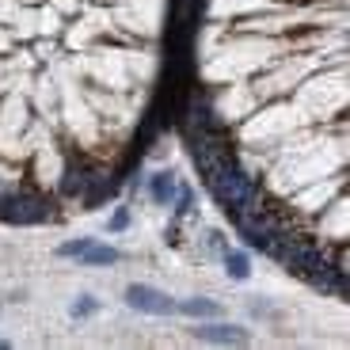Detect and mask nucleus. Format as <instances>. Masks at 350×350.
<instances>
[{"instance_id":"f257e3e1","label":"nucleus","mask_w":350,"mask_h":350,"mask_svg":"<svg viewBox=\"0 0 350 350\" xmlns=\"http://www.w3.org/2000/svg\"><path fill=\"white\" fill-rule=\"evenodd\" d=\"M126 305L137 308V312H149V316H172L175 312V301L152 286H130L126 289Z\"/></svg>"},{"instance_id":"f03ea898","label":"nucleus","mask_w":350,"mask_h":350,"mask_svg":"<svg viewBox=\"0 0 350 350\" xmlns=\"http://www.w3.org/2000/svg\"><path fill=\"white\" fill-rule=\"evenodd\" d=\"M202 342H221V347H247V332L237 324H202L194 327Z\"/></svg>"},{"instance_id":"7ed1b4c3","label":"nucleus","mask_w":350,"mask_h":350,"mask_svg":"<svg viewBox=\"0 0 350 350\" xmlns=\"http://www.w3.org/2000/svg\"><path fill=\"white\" fill-rule=\"evenodd\" d=\"M179 312H187V316H202V320H213V316H221V308L213 305V301H202V297H191V301H183V305H175Z\"/></svg>"},{"instance_id":"20e7f679","label":"nucleus","mask_w":350,"mask_h":350,"mask_svg":"<svg viewBox=\"0 0 350 350\" xmlns=\"http://www.w3.org/2000/svg\"><path fill=\"white\" fill-rule=\"evenodd\" d=\"M80 259H84V262H96V267H111V262H118V252H114V247L88 244L84 252H80Z\"/></svg>"},{"instance_id":"39448f33","label":"nucleus","mask_w":350,"mask_h":350,"mask_svg":"<svg viewBox=\"0 0 350 350\" xmlns=\"http://www.w3.org/2000/svg\"><path fill=\"white\" fill-rule=\"evenodd\" d=\"M228 274H232V278H247V274H252V271H247V255H228Z\"/></svg>"},{"instance_id":"423d86ee","label":"nucleus","mask_w":350,"mask_h":350,"mask_svg":"<svg viewBox=\"0 0 350 350\" xmlns=\"http://www.w3.org/2000/svg\"><path fill=\"white\" fill-rule=\"evenodd\" d=\"M88 312H96V301H92V297H84V301L72 305V316H88Z\"/></svg>"}]
</instances>
